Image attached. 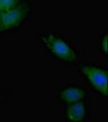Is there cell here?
<instances>
[{"mask_svg":"<svg viewBox=\"0 0 108 122\" xmlns=\"http://www.w3.org/2000/svg\"><path fill=\"white\" fill-rule=\"evenodd\" d=\"M107 41H108V33L107 29H105L102 33L98 35L96 49L98 54L100 55L101 58L104 60L108 59V49H107Z\"/></svg>","mask_w":108,"mask_h":122,"instance_id":"8992f818","label":"cell"},{"mask_svg":"<svg viewBox=\"0 0 108 122\" xmlns=\"http://www.w3.org/2000/svg\"><path fill=\"white\" fill-rule=\"evenodd\" d=\"M26 0H0V11L20 4Z\"/></svg>","mask_w":108,"mask_h":122,"instance_id":"52a82bcc","label":"cell"},{"mask_svg":"<svg viewBox=\"0 0 108 122\" xmlns=\"http://www.w3.org/2000/svg\"><path fill=\"white\" fill-rule=\"evenodd\" d=\"M35 3L31 0L0 11V36L14 34L31 20Z\"/></svg>","mask_w":108,"mask_h":122,"instance_id":"3957f363","label":"cell"},{"mask_svg":"<svg viewBox=\"0 0 108 122\" xmlns=\"http://www.w3.org/2000/svg\"><path fill=\"white\" fill-rule=\"evenodd\" d=\"M78 74L85 87L101 99H107V68L92 61H79L76 64Z\"/></svg>","mask_w":108,"mask_h":122,"instance_id":"7a4b0ae2","label":"cell"},{"mask_svg":"<svg viewBox=\"0 0 108 122\" xmlns=\"http://www.w3.org/2000/svg\"><path fill=\"white\" fill-rule=\"evenodd\" d=\"M36 40L52 60L65 65H76L84 50L57 32H38Z\"/></svg>","mask_w":108,"mask_h":122,"instance_id":"6da1fadb","label":"cell"},{"mask_svg":"<svg viewBox=\"0 0 108 122\" xmlns=\"http://www.w3.org/2000/svg\"><path fill=\"white\" fill-rule=\"evenodd\" d=\"M56 98L61 105L66 106L79 100H89V93L85 86L65 84L58 89Z\"/></svg>","mask_w":108,"mask_h":122,"instance_id":"277c9868","label":"cell"},{"mask_svg":"<svg viewBox=\"0 0 108 122\" xmlns=\"http://www.w3.org/2000/svg\"><path fill=\"white\" fill-rule=\"evenodd\" d=\"M64 118L69 122H84L89 119V100H79L64 106Z\"/></svg>","mask_w":108,"mask_h":122,"instance_id":"5b68a950","label":"cell"}]
</instances>
